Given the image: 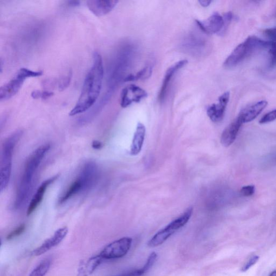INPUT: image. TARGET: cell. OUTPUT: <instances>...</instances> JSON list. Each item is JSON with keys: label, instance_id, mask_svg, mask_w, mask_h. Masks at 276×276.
<instances>
[{"label": "cell", "instance_id": "7402d4cb", "mask_svg": "<svg viewBox=\"0 0 276 276\" xmlns=\"http://www.w3.org/2000/svg\"><path fill=\"white\" fill-rule=\"evenodd\" d=\"M152 68L150 67L144 68L137 73L136 75H130L125 79L124 82H131L138 80H144L148 78L152 74Z\"/></svg>", "mask_w": 276, "mask_h": 276}, {"label": "cell", "instance_id": "ba28073f", "mask_svg": "<svg viewBox=\"0 0 276 276\" xmlns=\"http://www.w3.org/2000/svg\"><path fill=\"white\" fill-rule=\"evenodd\" d=\"M147 96L146 92L139 87L134 84L130 85L122 91L121 107L126 108L133 103L140 102Z\"/></svg>", "mask_w": 276, "mask_h": 276}, {"label": "cell", "instance_id": "44dd1931", "mask_svg": "<svg viewBox=\"0 0 276 276\" xmlns=\"http://www.w3.org/2000/svg\"><path fill=\"white\" fill-rule=\"evenodd\" d=\"M51 265L50 260L47 259L43 260L34 269L29 276H44L49 272Z\"/></svg>", "mask_w": 276, "mask_h": 276}, {"label": "cell", "instance_id": "5b68a950", "mask_svg": "<svg viewBox=\"0 0 276 276\" xmlns=\"http://www.w3.org/2000/svg\"><path fill=\"white\" fill-rule=\"evenodd\" d=\"M192 214L193 208H188L179 218L170 222L165 228L157 232L148 241V246L150 247H156L162 245L174 233L187 224Z\"/></svg>", "mask_w": 276, "mask_h": 276}, {"label": "cell", "instance_id": "4316f807", "mask_svg": "<svg viewBox=\"0 0 276 276\" xmlns=\"http://www.w3.org/2000/svg\"><path fill=\"white\" fill-rule=\"evenodd\" d=\"M276 120V109L269 112L263 117L260 121L261 124H265Z\"/></svg>", "mask_w": 276, "mask_h": 276}, {"label": "cell", "instance_id": "d6a6232c", "mask_svg": "<svg viewBox=\"0 0 276 276\" xmlns=\"http://www.w3.org/2000/svg\"><path fill=\"white\" fill-rule=\"evenodd\" d=\"M103 147V144L102 142L98 140H94L92 143V147L95 149H100Z\"/></svg>", "mask_w": 276, "mask_h": 276}, {"label": "cell", "instance_id": "603a6c76", "mask_svg": "<svg viewBox=\"0 0 276 276\" xmlns=\"http://www.w3.org/2000/svg\"><path fill=\"white\" fill-rule=\"evenodd\" d=\"M157 257V255L155 252H153L150 254L145 265H144L142 268L139 269V272L141 276L147 273L149 269L152 267L156 261Z\"/></svg>", "mask_w": 276, "mask_h": 276}, {"label": "cell", "instance_id": "277c9868", "mask_svg": "<svg viewBox=\"0 0 276 276\" xmlns=\"http://www.w3.org/2000/svg\"><path fill=\"white\" fill-rule=\"evenodd\" d=\"M22 135V131H17L9 136L3 144L0 163V190L1 192L9 185L12 170L13 152Z\"/></svg>", "mask_w": 276, "mask_h": 276}, {"label": "cell", "instance_id": "ffe728a7", "mask_svg": "<svg viewBox=\"0 0 276 276\" xmlns=\"http://www.w3.org/2000/svg\"><path fill=\"white\" fill-rule=\"evenodd\" d=\"M80 193H83V186L80 180L77 177L76 180L71 183L67 191L64 193L60 200H59V203L62 204V203L70 199L72 197Z\"/></svg>", "mask_w": 276, "mask_h": 276}, {"label": "cell", "instance_id": "30bf717a", "mask_svg": "<svg viewBox=\"0 0 276 276\" xmlns=\"http://www.w3.org/2000/svg\"><path fill=\"white\" fill-rule=\"evenodd\" d=\"M68 233V228L66 227L58 229L52 237L45 240L40 246L32 252V254L39 256L48 252L51 249L60 245L66 237Z\"/></svg>", "mask_w": 276, "mask_h": 276}, {"label": "cell", "instance_id": "d4e9b609", "mask_svg": "<svg viewBox=\"0 0 276 276\" xmlns=\"http://www.w3.org/2000/svg\"><path fill=\"white\" fill-rule=\"evenodd\" d=\"M268 50L270 55L271 67H275L276 66V42L271 41V46Z\"/></svg>", "mask_w": 276, "mask_h": 276}, {"label": "cell", "instance_id": "9a60e30c", "mask_svg": "<svg viewBox=\"0 0 276 276\" xmlns=\"http://www.w3.org/2000/svg\"><path fill=\"white\" fill-rule=\"evenodd\" d=\"M243 124L237 117L223 131L221 137V142L223 146L227 147L233 143Z\"/></svg>", "mask_w": 276, "mask_h": 276}, {"label": "cell", "instance_id": "4fadbf2b", "mask_svg": "<svg viewBox=\"0 0 276 276\" xmlns=\"http://www.w3.org/2000/svg\"><path fill=\"white\" fill-rule=\"evenodd\" d=\"M268 104L266 101H261L249 105L241 111L238 118L243 124L251 122L262 113Z\"/></svg>", "mask_w": 276, "mask_h": 276}, {"label": "cell", "instance_id": "d6986e66", "mask_svg": "<svg viewBox=\"0 0 276 276\" xmlns=\"http://www.w3.org/2000/svg\"><path fill=\"white\" fill-rule=\"evenodd\" d=\"M146 135V128L144 125L139 123L137 125L130 153L131 155H137L140 152Z\"/></svg>", "mask_w": 276, "mask_h": 276}, {"label": "cell", "instance_id": "83f0119b", "mask_svg": "<svg viewBox=\"0 0 276 276\" xmlns=\"http://www.w3.org/2000/svg\"><path fill=\"white\" fill-rule=\"evenodd\" d=\"M260 257L258 256H254L251 259H250L246 264L243 266L241 269L242 272H246L249 270L250 268H251L259 260Z\"/></svg>", "mask_w": 276, "mask_h": 276}, {"label": "cell", "instance_id": "7c38bea8", "mask_svg": "<svg viewBox=\"0 0 276 276\" xmlns=\"http://www.w3.org/2000/svg\"><path fill=\"white\" fill-rule=\"evenodd\" d=\"M26 79L17 72L15 76L0 88V100L8 101L15 96L22 87Z\"/></svg>", "mask_w": 276, "mask_h": 276}, {"label": "cell", "instance_id": "f1b7e54d", "mask_svg": "<svg viewBox=\"0 0 276 276\" xmlns=\"http://www.w3.org/2000/svg\"><path fill=\"white\" fill-rule=\"evenodd\" d=\"M255 192V187L253 185H248L243 187L240 190L241 194L245 197L253 195Z\"/></svg>", "mask_w": 276, "mask_h": 276}, {"label": "cell", "instance_id": "8fae6325", "mask_svg": "<svg viewBox=\"0 0 276 276\" xmlns=\"http://www.w3.org/2000/svg\"><path fill=\"white\" fill-rule=\"evenodd\" d=\"M229 99V92H226L219 97L218 103L213 104L208 107L207 115L210 120L214 123H219L223 120Z\"/></svg>", "mask_w": 276, "mask_h": 276}, {"label": "cell", "instance_id": "5bb4252c", "mask_svg": "<svg viewBox=\"0 0 276 276\" xmlns=\"http://www.w3.org/2000/svg\"><path fill=\"white\" fill-rule=\"evenodd\" d=\"M118 1H100V0H94V1H87V6L89 9L93 14L98 17H101L109 14L113 10L118 4Z\"/></svg>", "mask_w": 276, "mask_h": 276}, {"label": "cell", "instance_id": "ac0fdd59", "mask_svg": "<svg viewBox=\"0 0 276 276\" xmlns=\"http://www.w3.org/2000/svg\"><path fill=\"white\" fill-rule=\"evenodd\" d=\"M103 261L100 255H98L83 262L78 269L77 276H90L102 264Z\"/></svg>", "mask_w": 276, "mask_h": 276}, {"label": "cell", "instance_id": "f546056e", "mask_svg": "<svg viewBox=\"0 0 276 276\" xmlns=\"http://www.w3.org/2000/svg\"><path fill=\"white\" fill-rule=\"evenodd\" d=\"M71 77L72 73L71 72H70V73H69L67 76H65L62 79V80L60 82V84H59V88H60V90H64V89L68 87L71 82Z\"/></svg>", "mask_w": 276, "mask_h": 276}, {"label": "cell", "instance_id": "1f68e13d", "mask_svg": "<svg viewBox=\"0 0 276 276\" xmlns=\"http://www.w3.org/2000/svg\"><path fill=\"white\" fill-rule=\"evenodd\" d=\"M118 276H141L139 270L130 271Z\"/></svg>", "mask_w": 276, "mask_h": 276}, {"label": "cell", "instance_id": "484cf974", "mask_svg": "<svg viewBox=\"0 0 276 276\" xmlns=\"http://www.w3.org/2000/svg\"><path fill=\"white\" fill-rule=\"evenodd\" d=\"M25 230V225L24 224H22L20 226H18L14 231L11 232L8 235L6 236V240H11L13 239H14L16 237H18L19 235H21L23 233Z\"/></svg>", "mask_w": 276, "mask_h": 276}, {"label": "cell", "instance_id": "7a4b0ae2", "mask_svg": "<svg viewBox=\"0 0 276 276\" xmlns=\"http://www.w3.org/2000/svg\"><path fill=\"white\" fill-rule=\"evenodd\" d=\"M50 147V144H43L32 153L26 162L14 203L16 209L22 208L29 199L37 170Z\"/></svg>", "mask_w": 276, "mask_h": 276}, {"label": "cell", "instance_id": "836d02e7", "mask_svg": "<svg viewBox=\"0 0 276 276\" xmlns=\"http://www.w3.org/2000/svg\"><path fill=\"white\" fill-rule=\"evenodd\" d=\"M199 2L203 7H207L212 3V1H209V0H200Z\"/></svg>", "mask_w": 276, "mask_h": 276}, {"label": "cell", "instance_id": "2e32d148", "mask_svg": "<svg viewBox=\"0 0 276 276\" xmlns=\"http://www.w3.org/2000/svg\"><path fill=\"white\" fill-rule=\"evenodd\" d=\"M59 175H56L51 178L45 180L41 183L30 202L27 210V215H30L33 213L38 206L40 204L44 198V194L48 187L58 178Z\"/></svg>", "mask_w": 276, "mask_h": 276}, {"label": "cell", "instance_id": "e0dca14e", "mask_svg": "<svg viewBox=\"0 0 276 276\" xmlns=\"http://www.w3.org/2000/svg\"><path fill=\"white\" fill-rule=\"evenodd\" d=\"M188 61L187 60H182L176 63L167 70L159 93V99L160 101L162 102L165 99L169 83L171 81L173 76L177 71L185 67Z\"/></svg>", "mask_w": 276, "mask_h": 276}, {"label": "cell", "instance_id": "3957f363", "mask_svg": "<svg viewBox=\"0 0 276 276\" xmlns=\"http://www.w3.org/2000/svg\"><path fill=\"white\" fill-rule=\"evenodd\" d=\"M270 46L271 41L263 40L255 36H249L235 48L227 58L223 65L227 69L234 68L257 52L269 49Z\"/></svg>", "mask_w": 276, "mask_h": 276}, {"label": "cell", "instance_id": "cb8c5ba5", "mask_svg": "<svg viewBox=\"0 0 276 276\" xmlns=\"http://www.w3.org/2000/svg\"><path fill=\"white\" fill-rule=\"evenodd\" d=\"M53 95L54 93L52 92L48 91L35 90L31 93L32 98L35 100L39 99V98L42 100H47Z\"/></svg>", "mask_w": 276, "mask_h": 276}, {"label": "cell", "instance_id": "e575fe53", "mask_svg": "<svg viewBox=\"0 0 276 276\" xmlns=\"http://www.w3.org/2000/svg\"><path fill=\"white\" fill-rule=\"evenodd\" d=\"M68 5L71 7H76L80 5V1H69L67 2Z\"/></svg>", "mask_w": 276, "mask_h": 276}, {"label": "cell", "instance_id": "9c48e42d", "mask_svg": "<svg viewBox=\"0 0 276 276\" xmlns=\"http://www.w3.org/2000/svg\"><path fill=\"white\" fill-rule=\"evenodd\" d=\"M196 22L202 31L207 34L218 33L225 29V20L218 12H214L205 21L196 20Z\"/></svg>", "mask_w": 276, "mask_h": 276}, {"label": "cell", "instance_id": "6da1fadb", "mask_svg": "<svg viewBox=\"0 0 276 276\" xmlns=\"http://www.w3.org/2000/svg\"><path fill=\"white\" fill-rule=\"evenodd\" d=\"M103 77L102 57L98 52H95L93 65L85 77L80 97L75 106L70 112L69 116L84 114L94 106L101 94Z\"/></svg>", "mask_w": 276, "mask_h": 276}, {"label": "cell", "instance_id": "52a82bcc", "mask_svg": "<svg viewBox=\"0 0 276 276\" xmlns=\"http://www.w3.org/2000/svg\"><path fill=\"white\" fill-rule=\"evenodd\" d=\"M99 177V168L94 161H88L83 166L78 178L83 186V193L89 191L97 183Z\"/></svg>", "mask_w": 276, "mask_h": 276}, {"label": "cell", "instance_id": "8992f818", "mask_svg": "<svg viewBox=\"0 0 276 276\" xmlns=\"http://www.w3.org/2000/svg\"><path fill=\"white\" fill-rule=\"evenodd\" d=\"M132 243V239L123 238L105 247L100 255L104 260L122 258L128 253Z\"/></svg>", "mask_w": 276, "mask_h": 276}, {"label": "cell", "instance_id": "d590c367", "mask_svg": "<svg viewBox=\"0 0 276 276\" xmlns=\"http://www.w3.org/2000/svg\"><path fill=\"white\" fill-rule=\"evenodd\" d=\"M270 276H276V271H274L270 275Z\"/></svg>", "mask_w": 276, "mask_h": 276}, {"label": "cell", "instance_id": "4dcf8cb0", "mask_svg": "<svg viewBox=\"0 0 276 276\" xmlns=\"http://www.w3.org/2000/svg\"><path fill=\"white\" fill-rule=\"evenodd\" d=\"M265 35L271 39L270 41L276 42V27L265 31Z\"/></svg>", "mask_w": 276, "mask_h": 276}]
</instances>
